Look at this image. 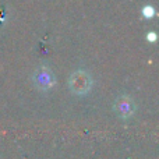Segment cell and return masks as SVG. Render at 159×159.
<instances>
[{"label": "cell", "mask_w": 159, "mask_h": 159, "mask_svg": "<svg viewBox=\"0 0 159 159\" xmlns=\"http://www.w3.org/2000/svg\"><path fill=\"white\" fill-rule=\"evenodd\" d=\"M92 87V78L84 70H78L70 77V89L77 95H84Z\"/></svg>", "instance_id": "1"}, {"label": "cell", "mask_w": 159, "mask_h": 159, "mask_svg": "<svg viewBox=\"0 0 159 159\" xmlns=\"http://www.w3.org/2000/svg\"><path fill=\"white\" fill-rule=\"evenodd\" d=\"M116 107H117V110L121 113V116H124V117H129V116L134 112V106H133L131 99L127 98V96H123V98L119 99Z\"/></svg>", "instance_id": "3"}, {"label": "cell", "mask_w": 159, "mask_h": 159, "mask_svg": "<svg viewBox=\"0 0 159 159\" xmlns=\"http://www.w3.org/2000/svg\"><path fill=\"white\" fill-rule=\"evenodd\" d=\"M35 82L41 88L48 89L55 84V77H53V74L50 73V70L48 67H41L35 74Z\"/></svg>", "instance_id": "2"}, {"label": "cell", "mask_w": 159, "mask_h": 159, "mask_svg": "<svg viewBox=\"0 0 159 159\" xmlns=\"http://www.w3.org/2000/svg\"><path fill=\"white\" fill-rule=\"evenodd\" d=\"M143 14H144V17H145V18H152V17H154V14H155L154 7H152V6H145V7L143 8Z\"/></svg>", "instance_id": "4"}, {"label": "cell", "mask_w": 159, "mask_h": 159, "mask_svg": "<svg viewBox=\"0 0 159 159\" xmlns=\"http://www.w3.org/2000/svg\"><path fill=\"white\" fill-rule=\"evenodd\" d=\"M147 38H148L149 41H155V38H157V36H155V34H151V35L147 36Z\"/></svg>", "instance_id": "5"}]
</instances>
